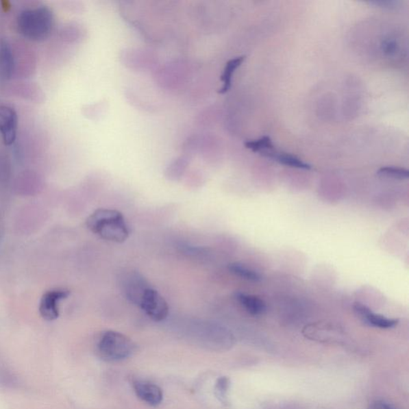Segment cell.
<instances>
[{"mask_svg":"<svg viewBox=\"0 0 409 409\" xmlns=\"http://www.w3.org/2000/svg\"><path fill=\"white\" fill-rule=\"evenodd\" d=\"M377 175L382 177H392L395 179H408L409 172L405 168L384 166L377 171Z\"/></svg>","mask_w":409,"mask_h":409,"instance_id":"cell-16","label":"cell"},{"mask_svg":"<svg viewBox=\"0 0 409 409\" xmlns=\"http://www.w3.org/2000/svg\"><path fill=\"white\" fill-rule=\"evenodd\" d=\"M368 409H396L388 404L383 401H375L370 405Z\"/></svg>","mask_w":409,"mask_h":409,"instance_id":"cell-19","label":"cell"},{"mask_svg":"<svg viewBox=\"0 0 409 409\" xmlns=\"http://www.w3.org/2000/svg\"><path fill=\"white\" fill-rule=\"evenodd\" d=\"M120 287L127 299L138 305L143 293L151 287L140 273L136 271H126L119 278Z\"/></svg>","mask_w":409,"mask_h":409,"instance_id":"cell-5","label":"cell"},{"mask_svg":"<svg viewBox=\"0 0 409 409\" xmlns=\"http://www.w3.org/2000/svg\"><path fill=\"white\" fill-rule=\"evenodd\" d=\"M383 49L387 55H392L393 54H395L397 50V45L395 41L387 40L384 42L383 45Z\"/></svg>","mask_w":409,"mask_h":409,"instance_id":"cell-18","label":"cell"},{"mask_svg":"<svg viewBox=\"0 0 409 409\" xmlns=\"http://www.w3.org/2000/svg\"><path fill=\"white\" fill-rule=\"evenodd\" d=\"M86 226L99 237L109 242L123 243L129 236V229L121 212L112 209H99L86 219Z\"/></svg>","mask_w":409,"mask_h":409,"instance_id":"cell-1","label":"cell"},{"mask_svg":"<svg viewBox=\"0 0 409 409\" xmlns=\"http://www.w3.org/2000/svg\"><path fill=\"white\" fill-rule=\"evenodd\" d=\"M134 388L137 396L148 405L158 406L162 401L163 394L162 389L155 384L145 381H138L134 383Z\"/></svg>","mask_w":409,"mask_h":409,"instance_id":"cell-9","label":"cell"},{"mask_svg":"<svg viewBox=\"0 0 409 409\" xmlns=\"http://www.w3.org/2000/svg\"><path fill=\"white\" fill-rule=\"evenodd\" d=\"M18 114L12 108L0 105V134L6 146L16 142L18 132Z\"/></svg>","mask_w":409,"mask_h":409,"instance_id":"cell-7","label":"cell"},{"mask_svg":"<svg viewBox=\"0 0 409 409\" xmlns=\"http://www.w3.org/2000/svg\"><path fill=\"white\" fill-rule=\"evenodd\" d=\"M136 345L127 336L119 332L107 331L99 340L98 352L101 358L110 362H118L132 355Z\"/></svg>","mask_w":409,"mask_h":409,"instance_id":"cell-3","label":"cell"},{"mask_svg":"<svg viewBox=\"0 0 409 409\" xmlns=\"http://www.w3.org/2000/svg\"><path fill=\"white\" fill-rule=\"evenodd\" d=\"M244 60L245 56L236 57L226 64L223 74L221 75V79L223 86L219 90L220 94H225L230 89L234 72L242 65Z\"/></svg>","mask_w":409,"mask_h":409,"instance_id":"cell-13","label":"cell"},{"mask_svg":"<svg viewBox=\"0 0 409 409\" xmlns=\"http://www.w3.org/2000/svg\"><path fill=\"white\" fill-rule=\"evenodd\" d=\"M229 271L239 277L249 282H258L262 280V276L257 271L249 268L245 264L239 262L231 263L229 264Z\"/></svg>","mask_w":409,"mask_h":409,"instance_id":"cell-14","label":"cell"},{"mask_svg":"<svg viewBox=\"0 0 409 409\" xmlns=\"http://www.w3.org/2000/svg\"><path fill=\"white\" fill-rule=\"evenodd\" d=\"M235 297L239 304L251 315H262L267 310L266 303L258 297L238 293H236Z\"/></svg>","mask_w":409,"mask_h":409,"instance_id":"cell-11","label":"cell"},{"mask_svg":"<svg viewBox=\"0 0 409 409\" xmlns=\"http://www.w3.org/2000/svg\"><path fill=\"white\" fill-rule=\"evenodd\" d=\"M354 311L360 319L369 325L376 327L380 329H391L398 324V320L388 319V317L374 314V312L367 306L362 303H356L354 306Z\"/></svg>","mask_w":409,"mask_h":409,"instance_id":"cell-8","label":"cell"},{"mask_svg":"<svg viewBox=\"0 0 409 409\" xmlns=\"http://www.w3.org/2000/svg\"><path fill=\"white\" fill-rule=\"evenodd\" d=\"M245 147L249 149L253 152H260L262 155L264 153L272 151L273 150V145L271 138L264 136L258 140L248 141L245 143Z\"/></svg>","mask_w":409,"mask_h":409,"instance_id":"cell-15","label":"cell"},{"mask_svg":"<svg viewBox=\"0 0 409 409\" xmlns=\"http://www.w3.org/2000/svg\"><path fill=\"white\" fill-rule=\"evenodd\" d=\"M138 306L153 321H164L169 314V306L160 293L151 287L147 288Z\"/></svg>","mask_w":409,"mask_h":409,"instance_id":"cell-4","label":"cell"},{"mask_svg":"<svg viewBox=\"0 0 409 409\" xmlns=\"http://www.w3.org/2000/svg\"><path fill=\"white\" fill-rule=\"evenodd\" d=\"M54 23V14L46 6L23 10L16 21L19 34L27 40L36 42L45 40L50 36Z\"/></svg>","mask_w":409,"mask_h":409,"instance_id":"cell-2","label":"cell"},{"mask_svg":"<svg viewBox=\"0 0 409 409\" xmlns=\"http://www.w3.org/2000/svg\"><path fill=\"white\" fill-rule=\"evenodd\" d=\"M263 156L272 158V160L281 163L282 165L297 168V169L310 170L312 168L308 163L301 161L295 156L288 155V153H277L272 151L263 153Z\"/></svg>","mask_w":409,"mask_h":409,"instance_id":"cell-12","label":"cell"},{"mask_svg":"<svg viewBox=\"0 0 409 409\" xmlns=\"http://www.w3.org/2000/svg\"><path fill=\"white\" fill-rule=\"evenodd\" d=\"M16 62L11 45L3 38L0 41V79L9 80L12 78Z\"/></svg>","mask_w":409,"mask_h":409,"instance_id":"cell-10","label":"cell"},{"mask_svg":"<svg viewBox=\"0 0 409 409\" xmlns=\"http://www.w3.org/2000/svg\"><path fill=\"white\" fill-rule=\"evenodd\" d=\"M370 4H375L378 5V6L382 7H393L394 5H396L397 2L396 1H374V2H369Z\"/></svg>","mask_w":409,"mask_h":409,"instance_id":"cell-20","label":"cell"},{"mask_svg":"<svg viewBox=\"0 0 409 409\" xmlns=\"http://www.w3.org/2000/svg\"><path fill=\"white\" fill-rule=\"evenodd\" d=\"M70 295L66 288H55L43 295L40 304V312L43 319L54 321L60 316V302Z\"/></svg>","mask_w":409,"mask_h":409,"instance_id":"cell-6","label":"cell"},{"mask_svg":"<svg viewBox=\"0 0 409 409\" xmlns=\"http://www.w3.org/2000/svg\"><path fill=\"white\" fill-rule=\"evenodd\" d=\"M230 386L229 379L226 377H221L219 380L216 384V395L220 398L221 401H224L227 393Z\"/></svg>","mask_w":409,"mask_h":409,"instance_id":"cell-17","label":"cell"}]
</instances>
